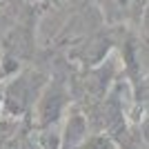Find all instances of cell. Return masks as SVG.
Returning <instances> with one entry per match:
<instances>
[{
  "label": "cell",
  "instance_id": "5b68a950",
  "mask_svg": "<svg viewBox=\"0 0 149 149\" xmlns=\"http://www.w3.org/2000/svg\"><path fill=\"white\" fill-rule=\"evenodd\" d=\"M2 105H5V80L0 76V118H2Z\"/></svg>",
  "mask_w": 149,
  "mask_h": 149
},
{
  "label": "cell",
  "instance_id": "6da1fadb",
  "mask_svg": "<svg viewBox=\"0 0 149 149\" xmlns=\"http://www.w3.org/2000/svg\"><path fill=\"white\" fill-rule=\"evenodd\" d=\"M47 87V76L38 69H22L11 80L5 82V105L2 118L20 120L33 113L38 100Z\"/></svg>",
  "mask_w": 149,
  "mask_h": 149
},
{
  "label": "cell",
  "instance_id": "277c9868",
  "mask_svg": "<svg viewBox=\"0 0 149 149\" xmlns=\"http://www.w3.org/2000/svg\"><path fill=\"white\" fill-rule=\"evenodd\" d=\"M80 149H118V140L109 134H102V131H96L82 143Z\"/></svg>",
  "mask_w": 149,
  "mask_h": 149
},
{
  "label": "cell",
  "instance_id": "3957f363",
  "mask_svg": "<svg viewBox=\"0 0 149 149\" xmlns=\"http://www.w3.org/2000/svg\"><path fill=\"white\" fill-rule=\"evenodd\" d=\"M87 129H89V118L78 107H71L60 134V149H80L82 143L89 138Z\"/></svg>",
  "mask_w": 149,
  "mask_h": 149
},
{
  "label": "cell",
  "instance_id": "8992f818",
  "mask_svg": "<svg viewBox=\"0 0 149 149\" xmlns=\"http://www.w3.org/2000/svg\"><path fill=\"white\" fill-rule=\"evenodd\" d=\"M145 25H147V31H149V11H147V18H145Z\"/></svg>",
  "mask_w": 149,
  "mask_h": 149
},
{
  "label": "cell",
  "instance_id": "7a4b0ae2",
  "mask_svg": "<svg viewBox=\"0 0 149 149\" xmlns=\"http://www.w3.org/2000/svg\"><path fill=\"white\" fill-rule=\"evenodd\" d=\"M69 105V91L65 89L60 80H54L45 87L42 96L38 100L36 109H33V125L36 129H51L54 125L60 120V116L65 113Z\"/></svg>",
  "mask_w": 149,
  "mask_h": 149
}]
</instances>
